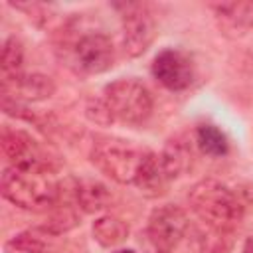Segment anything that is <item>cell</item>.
<instances>
[{"instance_id":"21","label":"cell","mask_w":253,"mask_h":253,"mask_svg":"<svg viewBox=\"0 0 253 253\" xmlns=\"http://www.w3.org/2000/svg\"><path fill=\"white\" fill-rule=\"evenodd\" d=\"M115 253H134V251H130V249H119V251H115Z\"/></svg>"},{"instance_id":"16","label":"cell","mask_w":253,"mask_h":253,"mask_svg":"<svg viewBox=\"0 0 253 253\" xmlns=\"http://www.w3.org/2000/svg\"><path fill=\"white\" fill-rule=\"evenodd\" d=\"M196 144L202 154L211 156V158H221L229 150V140L225 132L210 123H204L196 128Z\"/></svg>"},{"instance_id":"17","label":"cell","mask_w":253,"mask_h":253,"mask_svg":"<svg viewBox=\"0 0 253 253\" xmlns=\"http://www.w3.org/2000/svg\"><path fill=\"white\" fill-rule=\"evenodd\" d=\"M0 65H2V81L14 79L24 73L22 71L24 69V45L16 36H10L4 40Z\"/></svg>"},{"instance_id":"11","label":"cell","mask_w":253,"mask_h":253,"mask_svg":"<svg viewBox=\"0 0 253 253\" xmlns=\"http://www.w3.org/2000/svg\"><path fill=\"white\" fill-rule=\"evenodd\" d=\"M211 10L219 28L229 36H243L253 28V2H221Z\"/></svg>"},{"instance_id":"8","label":"cell","mask_w":253,"mask_h":253,"mask_svg":"<svg viewBox=\"0 0 253 253\" xmlns=\"http://www.w3.org/2000/svg\"><path fill=\"white\" fill-rule=\"evenodd\" d=\"M2 150L10 160V166L24 168V170H42L51 172V158L45 154L42 144L32 138L26 130L20 128H2Z\"/></svg>"},{"instance_id":"3","label":"cell","mask_w":253,"mask_h":253,"mask_svg":"<svg viewBox=\"0 0 253 253\" xmlns=\"http://www.w3.org/2000/svg\"><path fill=\"white\" fill-rule=\"evenodd\" d=\"M150 150L117 136H99L89 152L99 172L119 184H134V178Z\"/></svg>"},{"instance_id":"6","label":"cell","mask_w":253,"mask_h":253,"mask_svg":"<svg viewBox=\"0 0 253 253\" xmlns=\"http://www.w3.org/2000/svg\"><path fill=\"white\" fill-rule=\"evenodd\" d=\"M121 10L123 24V49L128 57L142 55L156 38V20L148 4L142 2H126L117 4Z\"/></svg>"},{"instance_id":"13","label":"cell","mask_w":253,"mask_h":253,"mask_svg":"<svg viewBox=\"0 0 253 253\" xmlns=\"http://www.w3.org/2000/svg\"><path fill=\"white\" fill-rule=\"evenodd\" d=\"M73 194H75V206L85 213H97L111 206V190L93 178H81L73 182Z\"/></svg>"},{"instance_id":"5","label":"cell","mask_w":253,"mask_h":253,"mask_svg":"<svg viewBox=\"0 0 253 253\" xmlns=\"http://www.w3.org/2000/svg\"><path fill=\"white\" fill-rule=\"evenodd\" d=\"M188 227L190 221L182 208L174 204L154 208L140 239L144 253H172L186 237Z\"/></svg>"},{"instance_id":"14","label":"cell","mask_w":253,"mask_h":253,"mask_svg":"<svg viewBox=\"0 0 253 253\" xmlns=\"http://www.w3.org/2000/svg\"><path fill=\"white\" fill-rule=\"evenodd\" d=\"M160 158H162L166 174L170 176V180H174V178L182 176L184 172H188V168L192 164V148L184 138L176 136V138L168 140Z\"/></svg>"},{"instance_id":"1","label":"cell","mask_w":253,"mask_h":253,"mask_svg":"<svg viewBox=\"0 0 253 253\" xmlns=\"http://www.w3.org/2000/svg\"><path fill=\"white\" fill-rule=\"evenodd\" d=\"M188 204L210 231L221 235L239 225L247 211V202L241 198V192L213 178L196 182L188 194Z\"/></svg>"},{"instance_id":"15","label":"cell","mask_w":253,"mask_h":253,"mask_svg":"<svg viewBox=\"0 0 253 253\" xmlns=\"http://www.w3.org/2000/svg\"><path fill=\"white\" fill-rule=\"evenodd\" d=\"M91 231L101 247H117L128 237V223L117 215H101L93 221Z\"/></svg>"},{"instance_id":"9","label":"cell","mask_w":253,"mask_h":253,"mask_svg":"<svg viewBox=\"0 0 253 253\" xmlns=\"http://www.w3.org/2000/svg\"><path fill=\"white\" fill-rule=\"evenodd\" d=\"M152 75L168 91H184L194 83V63L182 49L166 47L154 57Z\"/></svg>"},{"instance_id":"10","label":"cell","mask_w":253,"mask_h":253,"mask_svg":"<svg viewBox=\"0 0 253 253\" xmlns=\"http://www.w3.org/2000/svg\"><path fill=\"white\" fill-rule=\"evenodd\" d=\"M55 93V83L43 73H22L14 79L2 81V95L22 103H40Z\"/></svg>"},{"instance_id":"18","label":"cell","mask_w":253,"mask_h":253,"mask_svg":"<svg viewBox=\"0 0 253 253\" xmlns=\"http://www.w3.org/2000/svg\"><path fill=\"white\" fill-rule=\"evenodd\" d=\"M4 253H49V249L42 237L32 231H24L4 243Z\"/></svg>"},{"instance_id":"20","label":"cell","mask_w":253,"mask_h":253,"mask_svg":"<svg viewBox=\"0 0 253 253\" xmlns=\"http://www.w3.org/2000/svg\"><path fill=\"white\" fill-rule=\"evenodd\" d=\"M241 253H253V237H249V239L245 241V247H243Z\"/></svg>"},{"instance_id":"2","label":"cell","mask_w":253,"mask_h":253,"mask_svg":"<svg viewBox=\"0 0 253 253\" xmlns=\"http://www.w3.org/2000/svg\"><path fill=\"white\" fill-rule=\"evenodd\" d=\"M0 192L10 204L22 210L40 211L57 204L61 184L53 180L51 172L8 166L0 178Z\"/></svg>"},{"instance_id":"7","label":"cell","mask_w":253,"mask_h":253,"mask_svg":"<svg viewBox=\"0 0 253 253\" xmlns=\"http://www.w3.org/2000/svg\"><path fill=\"white\" fill-rule=\"evenodd\" d=\"M71 61L83 75H99L113 67L115 47L107 34L85 32L71 43Z\"/></svg>"},{"instance_id":"12","label":"cell","mask_w":253,"mask_h":253,"mask_svg":"<svg viewBox=\"0 0 253 253\" xmlns=\"http://www.w3.org/2000/svg\"><path fill=\"white\" fill-rule=\"evenodd\" d=\"M170 182L172 180L164 170L160 154L148 152V156L144 158V162H142V166L134 178V186L138 188V192L146 198H158L166 192Z\"/></svg>"},{"instance_id":"19","label":"cell","mask_w":253,"mask_h":253,"mask_svg":"<svg viewBox=\"0 0 253 253\" xmlns=\"http://www.w3.org/2000/svg\"><path fill=\"white\" fill-rule=\"evenodd\" d=\"M85 115H87L89 121H93L101 126H107L115 121V117H113V113H111V109H109V105L105 103L103 97L101 99H89L87 105H85Z\"/></svg>"},{"instance_id":"4","label":"cell","mask_w":253,"mask_h":253,"mask_svg":"<svg viewBox=\"0 0 253 253\" xmlns=\"http://www.w3.org/2000/svg\"><path fill=\"white\" fill-rule=\"evenodd\" d=\"M103 99L115 121L125 125H142L152 115V95L148 87L134 77H123L109 83L103 89Z\"/></svg>"}]
</instances>
